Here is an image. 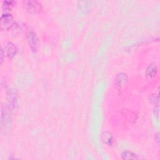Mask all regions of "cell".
I'll list each match as a JSON object with an SVG mask.
<instances>
[{"mask_svg":"<svg viewBox=\"0 0 160 160\" xmlns=\"http://www.w3.org/2000/svg\"><path fill=\"white\" fill-rule=\"evenodd\" d=\"M23 6L26 11L32 14H39L42 11V6L38 1H23Z\"/></svg>","mask_w":160,"mask_h":160,"instance_id":"cell-1","label":"cell"},{"mask_svg":"<svg viewBox=\"0 0 160 160\" xmlns=\"http://www.w3.org/2000/svg\"><path fill=\"white\" fill-rule=\"evenodd\" d=\"M26 38L29 47L32 51L36 52L39 47V41L36 33L31 28H29L26 31Z\"/></svg>","mask_w":160,"mask_h":160,"instance_id":"cell-2","label":"cell"},{"mask_svg":"<svg viewBox=\"0 0 160 160\" xmlns=\"http://www.w3.org/2000/svg\"><path fill=\"white\" fill-rule=\"evenodd\" d=\"M13 16L11 14H3L0 19L1 30L8 29L13 24Z\"/></svg>","mask_w":160,"mask_h":160,"instance_id":"cell-3","label":"cell"},{"mask_svg":"<svg viewBox=\"0 0 160 160\" xmlns=\"http://www.w3.org/2000/svg\"><path fill=\"white\" fill-rule=\"evenodd\" d=\"M6 56L9 58H12L18 52V48L15 44L11 42H9L5 48Z\"/></svg>","mask_w":160,"mask_h":160,"instance_id":"cell-4","label":"cell"},{"mask_svg":"<svg viewBox=\"0 0 160 160\" xmlns=\"http://www.w3.org/2000/svg\"><path fill=\"white\" fill-rule=\"evenodd\" d=\"M128 81L127 75L123 72H120L117 74L115 79V84L119 88H121L124 86Z\"/></svg>","mask_w":160,"mask_h":160,"instance_id":"cell-5","label":"cell"},{"mask_svg":"<svg viewBox=\"0 0 160 160\" xmlns=\"http://www.w3.org/2000/svg\"><path fill=\"white\" fill-rule=\"evenodd\" d=\"M158 71V67L156 63H151L149 64L148 68L146 69V76L149 79L154 78Z\"/></svg>","mask_w":160,"mask_h":160,"instance_id":"cell-6","label":"cell"},{"mask_svg":"<svg viewBox=\"0 0 160 160\" xmlns=\"http://www.w3.org/2000/svg\"><path fill=\"white\" fill-rule=\"evenodd\" d=\"M20 31V28L16 22H14L13 24L8 29V35L10 37H15Z\"/></svg>","mask_w":160,"mask_h":160,"instance_id":"cell-7","label":"cell"},{"mask_svg":"<svg viewBox=\"0 0 160 160\" xmlns=\"http://www.w3.org/2000/svg\"><path fill=\"white\" fill-rule=\"evenodd\" d=\"M101 139L104 144H106L108 145H111L112 144L113 141V137L110 132L108 131H105L102 134Z\"/></svg>","mask_w":160,"mask_h":160,"instance_id":"cell-8","label":"cell"},{"mask_svg":"<svg viewBox=\"0 0 160 160\" xmlns=\"http://www.w3.org/2000/svg\"><path fill=\"white\" fill-rule=\"evenodd\" d=\"M8 95V96H9V98L8 99L9 104H11V105L13 106V108H14L15 106L17 105V94L16 92V91H14V89L10 90Z\"/></svg>","mask_w":160,"mask_h":160,"instance_id":"cell-9","label":"cell"},{"mask_svg":"<svg viewBox=\"0 0 160 160\" xmlns=\"http://www.w3.org/2000/svg\"><path fill=\"white\" fill-rule=\"evenodd\" d=\"M122 159H138L139 158L136 154L131 151H124L121 154Z\"/></svg>","mask_w":160,"mask_h":160,"instance_id":"cell-10","label":"cell"},{"mask_svg":"<svg viewBox=\"0 0 160 160\" xmlns=\"http://www.w3.org/2000/svg\"><path fill=\"white\" fill-rule=\"evenodd\" d=\"M15 2L14 1H4L2 2V9L4 11H9L14 7Z\"/></svg>","mask_w":160,"mask_h":160,"instance_id":"cell-11","label":"cell"},{"mask_svg":"<svg viewBox=\"0 0 160 160\" xmlns=\"http://www.w3.org/2000/svg\"><path fill=\"white\" fill-rule=\"evenodd\" d=\"M3 56H4L3 49H1V64H2V61H3Z\"/></svg>","mask_w":160,"mask_h":160,"instance_id":"cell-12","label":"cell"}]
</instances>
